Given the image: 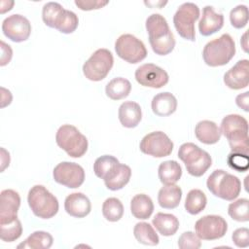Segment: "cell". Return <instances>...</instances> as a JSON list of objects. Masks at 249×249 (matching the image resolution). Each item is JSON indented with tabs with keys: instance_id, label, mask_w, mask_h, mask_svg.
<instances>
[{
	"instance_id": "6da1fadb",
	"label": "cell",
	"mask_w": 249,
	"mask_h": 249,
	"mask_svg": "<svg viewBox=\"0 0 249 249\" xmlns=\"http://www.w3.org/2000/svg\"><path fill=\"white\" fill-rule=\"evenodd\" d=\"M146 30L149 34L150 45L156 54L166 55L173 51L174 35L163 16L160 14L149 16L146 19Z\"/></svg>"
},
{
	"instance_id": "7a4b0ae2",
	"label": "cell",
	"mask_w": 249,
	"mask_h": 249,
	"mask_svg": "<svg viewBox=\"0 0 249 249\" xmlns=\"http://www.w3.org/2000/svg\"><path fill=\"white\" fill-rule=\"evenodd\" d=\"M221 133L228 139L231 152L248 155V122L238 114L224 117L221 123Z\"/></svg>"
},
{
	"instance_id": "3957f363",
	"label": "cell",
	"mask_w": 249,
	"mask_h": 249,
	"mask_svg": "<svg viewBox=\"0 0 249 249\" xmlns=\"http://www.w3.org/2000/svg\"><path fill=\"white\" fill-rule=\"evenodd\" d=\"M235 54V43L230 34H223L208 42L202 51L204 62L211 67L229 63Z\"/></svg>"
},
{
	"instance_id": "277c9868",
	"label": "cell",
	"mask_w": 249,
	"mask_h": 249,
	"mask_svg": "<svg viewBox=\"0 0 249 249\" xmlns=\"http://www.w3.org/2000/svg\"><path fill=\"white\" fill-rule=\"evenodd\" d=\"M206 186L215 196L225 200L235 199L241 192L240 180L223 169L214 170L207 178Z\"/></svg>"
},
{
	"instance_id": "5b68a950",
	"label": "cell",
	"mask_w": 249,
	"mask_h": 249,
	"mask_svg": "<svg viewBox=\"0 0 249 249\" xmlns=\"http://www.w3.org/2000/svg\"><path fill=\"white\" fill-rule=\"evenodd\" d=\"M27 202L33 214L41 219H51L58 212L57 198L43 185H35L29 190Z\"/></svg>"
},
{
	"instance_id": "8992f818",
	"label": "cell",
	"mask_w": 249,
	"mask_h": 249,
	"mask_svg": "<svg viewBox=\"0 0 249 249\" xmlns=\"http://www.w3.org/2000/svg\"><path fill=\"white\" fill-rule=\"evenodd\" d=\"M178 158L185 163L188 173L195 177L202 176L212 164L210 155L192 142L180 146Z\"/></svg>"
},
{
	"instance_id": "52a82bcc",
	"label": "cell",
	"mask_w": 249,
	"mask_h": 249,
	"mask_svg": "<svg viewBox=\"0 0 249 249\" xmlns=\"http://www.w3.org/2000/svg\"><path fill=\"white\" fill-rule=\"evenodd\" d=\"M55 141L71 158H81L88 150V139L72 124H62L56 131Z\"/></svg>"
},
{
	"instance_id": "ba28073f",
	"label": "cell",
	"mask_w": 249,
	"mask_h": 249,
	"mask_svg": "<svg viewBox=\"0 0 249 249\" xmlns=\"http://www.w3.org/2000/svg\"><path fill=\"white\" fill-rule=\"evenodd\" d=\"M199 18V8L196 4L186 2L179 6L174 17L173 23L178 34L189 41L196 40L195 22Z\"/></svg>"
},
{
	"instance_id": "9c48e42d",
	"label": "cell",
	"mask_w": 249,
	"mask_h": 249,
	"mask_svg": "<svg viewBox=\"0 0 249 249\" xmlns=\"http://www.w3.org/2000/svg\"><path fill=\"white\" fill-rule=\"evenodd\" d=\"M114 64L112 53L107 49L96 50L83 65L85 77L90 81L103 80L110 72Z\"/></svg>"
},
{
	"instance_id": "30bf717a",
	"label": "cell",
	"mask_w": 249,
	"mask_h": 249,
	"mask_svg": "<svg viewBox=\"0 0 249 249\" xmlns=\"http://www.w3.org/2000/svg\"><path fill=\"white\" fill-rule=\"evenodd\" d=\"M115 51L119 57L124 61L135 64L147 56L144 43L131 34H123L115 42Z\"/></svg>"
},
{
	"instance_id": "8fae6325",
	"label": "cell",
	"mask_w": 249,
	"mask_h": 249,
	"mask_svg": "<svg viewBox=\"0 0 249 249\" xmlns=\"http://www.w3.org/2000/svg\"><path fill=\"white\" fill-rule=\"evenodd\" d=\"M173 142L162 131H153L145 135L139 145L140 151L155 158L167 157L173 151Z\"/></svg>"
},
{
	"instance_id": "7c38bea8",
	"label": "cell",
	"mask_w": 249,
	"mask_h": 249,
	"mask_svg": "<svg viewBox=\"0 0 249 249\" xmlns=\"http://www.w3.org/2000/svg\"><path fill=\"white\" fill-rule=\"evenodd\" d=\"M195 231L196 234L202 240H215L226 234L228 224L219 215H206L196 222Z\"/></svg>"
},
{
	"instance_id": "4fadbf2b",
	"label": "cell",
	"mask_w": 249,
	"mask_h": 249,
	"mask_svg": "<svg viewBox=\"0 0 249 249\" xmlns=\"http://www.w3.org/2000/svg\"><path fill=\"white\" fill-rule=\"evenodd\" d=\"M53 176L56 183L70 189H76L85 181V170L76 162L62 161L53 168Z\"/></svg>"
},
{
	"instance_id": "5bb4252c",
	"label": "cell",
	"mask_w": 249,
	"mask_h": 249,
	"mask_svg": "<svg viewBox=\"0 0 249 249\" xmlns=\"http://www.w3.org/2000/svg\"><path fill=\"white\" fill-rule=\"evenodd\" d=\"M2 31L11 41L19 43L26 41L29 38L31 33V24L25 17L14 14L3 20Z\"/></svg>"
},
{
	"instance_id": "9a60e30c",
	"label": "cell",
	"mask_w": 249,
	"mask_h": 249,
	"mask_svg": "<svg viewBox=\"0 0 249 249\" xmlns=\"http://www.w3.org/2000/svg\"><path fill=\"white\" fill-rule=\"evenodd\" d=\"M135 80L143 87L160 89L164 87L169 80L165 70L153 63H145L135 71Z\"/></svg>"
},
{
	"instance_id": "2e32d148",
	"label": "cell",
	"mask_w": 249,
	"mask_h": 249,
	"mask_svg": "<svg viewBox=\"0 0 249 249\" xmlns=\"http://www.w3.org/2000/svg\"><path fill=\"white\" fill-rule=\"evenodd\" d=\"M19 206V195L11 189L3 190L0 194V224L10 223L16 220Z\"/></svg>"
},
{
	"instance_id": "e0dca14e",
	"label": "cell",
	"mask_w": 249,
	"mask_h": 249,
	"mask_svg": "<svg viewBox=\"0 0 249 249\" xmlns=\"http://www.w3.org/2000/svg\"><path fill=\"white\" fill-rule=\"evenodd\" d=\"M225 85L231 89H241L249 84V61L248 59L238 60L224 75Z\"/></svg>"
},
{
	"instance_id": "ac0fdd59",
	"label": "cell",
	"mask_w": 249,
	"mask_h": 249,
	"mask_svg": "<svg viewBox=\"0 0 249 249\" xmlns=\"http://www.w3.org/2000/svg\"><path fill=\"white\" fill-rule=\"evenodd\" d=\"M224 25V16L216 13L212 6H205L198 22L199 33L203 36H210L219 31Z\"/></svg>"
},
{
	"instance_id": "d6986e66",
	"label": "cell",
	"mask_w": 249,
	"mask_h": 249,
	"mask_svg": "<svg viewBox=\"0 0 249 249\" xmlns=\"http://www.w3.org/2000/svg\"><path fill=\"white\" fill-rule=\"evenodd\" d=\"M64 209L72 217L84 218L89 214L91 203L89 197L83 193H72L65 198Z\"/></svg>"
},
{
	"instance_id": "ffe728a7",
	"label": "cell",
	"mask_w": 249,
	"mask_h": 249,
	"mask_svg": "<svg viewBox=\"0 0 249 249\" xmlns=\"http://www.w3.org/2000/svg\"><path fill=\"white\" fill-rule=\"evenodd\" d=\"M118 116L123 126L133 128L138 125L142 119L141 107L134 101H124L119 107Z\"/></svg>"
},
{
	"instance_id": "44dd1931",
	"label": "cell",
	"mask_w": 249,
	"mask_h": 249,
	"mask_svg": "<svg viewBox=\"0 0 249 249\" xmlns=\"http://www.w3.org/2000/svg\"><path fill=\"white\" fill-rule=\"evenodd\" d=\"M195 134L198 141L206 145L217 143L222 135L219 126L214 122L208 120H203L196 124Z\"/></svg>"
},
{
	"instance_id": "7402d4cb",
	"label": "cell",
	"mask_w": 249,
	"mask_h": 249,
	"mask_svg": "<svg viewBox=\"0 0 249 249\" xmlns=\"http://www.w3.org/2000/svg\"><path fill=\"white\" fill-rule=\"evenodd\" d=\"M151 106L157 116L166 117L176 111L177 99L170 92H160L153 97Z\"/></svg>"
},
{
	"instance_id": "603a6c76",
	"label": "cell",
	"mask_w": 249,
	"mask_h": 249,
	"mask_svg": "<svg viewBox=\"0 0 249 249\" xmlns=\"http://www.w3.org/2000/svg\"><path fill=\"white\" fill-rule=\"evenodd\" d=\"M120 161L117 158L111 155H104L97 158L93 163L94 174L103 179L104 182L110 180L118 171L120 167Z\"/></svg>"
},
{
	"instance_id": "cb8c5ba5",
	"label": "cell",
	"mask_w": 249,
	"mask_h": 249,
	"mask_svg": "<svg viewBox=\"0 0 249 249\" xmlns=\"http://www.w3.org/2000/svg\"><path fill=\"white\" fill-rule=\"evenodd\" d=\"M182 198V190L177 185H164L158 194V202L165 209L176 208Z\"/></svg>"
},
{
	"instance_id": "d4e9b609",
	"label": "cell",
	"mask_w": 249,
	"mask_h": 249,
	"mask_svg": "<svg viewBox=\"0 0 249 249\" xmlns=\"http://www.w3.org/2000/svg\"><path fill=\"white\" fill-rule=\"evenodd\" d=\"M66 9L57 2H48L43 6L42 18L44 23L52 28L58 29L62 22Z\"/></svg>"
},
{
	"instance_id": "484cf974",
	"label": "cell",
	"mask_w": 249,
	"mask_h": 249,
	"mask_svg": "<svg viewBox=\"0 0 249 249\" xmlns=\"http://www.w3.org/2000/svg\"><path fill=\"white\" fill-rule=\"evenodd\" d=\"M153 226L163 236H171L179 229V220L173 214L159 212L153 218Z\"/></svg>"
},
{
	"instance_id": "4316f807",
	"label": "cell",
	"mask_w": 249,
	"mask_h": 249,
	"mask_svg": "<svg viewBox=\"0 0 249 249\" xmlns=\"http://www.w3.org/2000/svg\"><path fill=\"white\" fill-rule=\"evenodd\" d=\"M130 211L136 219H148L154 211L153 200L145 194L135 195L130 201Z\"/></svg>"
},
{
	"instance_id": "83f0119b",
	"label": "cell",
	"mask_w": 249,
	"mask_h": 249,
	"mask_svg": "<svg viewBox=\"0 0 249 249\" xmlns=\"http://www.w3.org/2000/svg\"><path fill=\"white\" fill-rule=\"evenodd\" d=\"M158 175L163 185H174L182 176L181 165L176 160H165L160 164Z\"/></svg>"
},
{
	"instance_id": "f1b7e54d",
	"label": "cell",
	"mask_w": 249,
	"mask_h": 249,
	"mask_svg": "<svg viewBox=\"0 0 249 249\" xmlns=\"http://www.w3.org/2000/svg\"><path fill=\"white\" fill-rule=\"evenodd\" d=\"M131 90L130 82L123 77H117L111 80L105 88L106 95L112 100H121L125 98Z\"/></svg>"
},
{
	"instance_id": "f546056e",
	"label": "cell",
	"mask_w": 249,
	"mask_h": 249,
	"mask_svg": "<svg viewBox=\"0 0 249 249\" xmlns=\"http://www.w3.org/2000/svg\"><path fill=\"white\" fill-rule=\"evenodd\" d=\"M53 238L51 233L44 231H37L31 233L23 242L18 245V248L28 249H49L53 245Z\"/></svg>"
},
{
	"instance_id": "4dcf8cb0",
	"label": "cell",
	"mask_w": 249,
	"mask_h": 249,
	"mask_svg": "<svg viewBox=\"0 0 249 249\" xmlns=\"http://www.w3.org/2000/svg\"><path fill=\"white\" fill-rule=\"evenodd\" d=\"M133 234L136 240L144 245L156 246L160 242L159 235L156 233L154 228L146 222L137 223L134 226Z\"/></svg>"
},
{
	"instance_id": "1f68e13d",
	"label": "cell",
	"mask_w": 249,
	"mask_h": 249,
	"mask_svg": "<svg viewBox=\"0 0 249 249\" xmlns=\"http://www.w3.org/2000/svg\"><path fill=\"white\" fill-rule=\"evenodd\" d=\"M207 198L205 194L198 189H193L188 193L186 196L185 209L188 213L196 215L205 208Z\"/></svg>"
},
{
	"instance_id": "d6a6232c",
	"label": "cell",
	"mask_w": 249,
	"mask_h": 249,
	"mask_svg": "<svg viewBox=\"0 0 249 249\" xmlns=\"http://www.w3.org/2000/svg\"><path fill=\"white\" fill-rule=\"evenodd\" d=\"M102 214L109 222H117L124 215V205L117 197H109L102 204Z\"/></svg>"
},
{
	"instance_id": "836d02e7",
	"label": "cell",
	"mask_w": 249,
	"mask_h": 249,
	"mask_svg": "<svg viewBox=\"0 0 249 249\" xmlns=\"http://www.w3.org/2000/svg\"><path fill=\"white\" fill-rule=\"evenodd\" d=\"M131 176V169L126 164H120L117 173L108 181H105V186L111 191H118L123 189L128 182Z\"/></svg>"
},
{
	"instance_id": "e575fe53",
	"label": "cell",
	"mask_w": 249,
	"mask_h": 249,
	"mask_svg": "<svg viewBox=\"0 0 249 249\" xmlns=\"http://www.w3.org/2000/svg\"><path fill=\"white\" fill-rule=\"evenodd\" d=\"M228 213L234 221L247 222L249 220V200L247 198L236 199L229 205Z\"/></svg>"
},
{
	"instance_id": "d590c367",
	"label": "cell",
	"mask_w": 249,
	"mask_h": 249,
	"mask_svg": "<svg viewBox=\"0 0 249 249\" xmlns=\"http://www.w3.org/2000/svg\"><path fill=\"white\" fill-rule=\"evenodd\" d=\"M22 233V226L17 218L13 222L0 224V237L3 241L13 242L20 237Z\"/></svg>"
},
{
	"instance_id": "8d00e7d4",
	"label": "cell",
	"mask_w": 249,
	"mask_h": 249,
	"mask_svg": "<svg viewBox=\"0 0 249 249\" xmlns=\"http://www.w3.org/2000/svg\"><path fill=\"white\" fill-rule=\"evenodd\" d=\"M230 20L234 28L240 29L248 22V8L245 5H237L230 13Z\"/></svg>"
},
{
	"instance_id": "74e56055",
	"label": "cell",
	"mask_w": 249,
	"mask_h": 249,
	"mask_svg": "<svg viewBox=\"0 0 249 249\" xmlns=\"http://www.w3.org/2000/svg\"><path fill=\"white\" fill-rule=\"evenodd\" d=\"M228 165L238 172L247 171L249 167V157L246 154L231 152L227 158Z\"/></svg>"
},
{
	"instance_id": "f35d334b",
	"label": "cell",
	"mask_w": 249,
	"mask_h": 249,
	"mask_svg": "<svg viewBox=\"0 0 249 249\" xmlns=\"http://www.w3.org/2000/svg\"><path fill=\"white\" fill-rule=\"evenodd\" d=\"M180 249H198L201 247L200 238L193 231H185L178 238Z\"/></svg>"
},
{
	"instance_id": "ab89813d",
	"label": "cell",
	"mask_w": 249,
	"mask_h": 249,
	"mask_svg": "<svg viewBox=\"0 0 249 249\" xmlns=\"http://www.w3.org/2000/svg\"><path fill=\"white\" fill-rule=\"evenodd\" d=\"M78 24H79V18L77 15L72 11L66 10L62 22L59 25L57 30L64 34H70L77 29Z\"/></svg>"
},
{
	"instance_id": "60d3db41",
	"label": "cell",
	"mask_w": 249,
	"mask_h": 249,
	"mask_svg": "<svg viewBox=\"0 0 249 249\" xmlns=\"http://www.w3.org/2000/svg\"><path fill=\"white\" fill-rule=\"evenodd\" d=\"M232 242L239 248H245L249 245V230L247 228L236 229L231 234Z\"/></svg>"
},
{
	"instance_id": "b9f144b4",
	"label": "cell",
	"mask_w": 249,
	"mask_h": 249,
	"mask_svg": "<svg viewBox=\"0 0 249 249\" xmlns=\"http://www.w3.org/2000/svg\"><path fill=\"white\" fill-rule=\"evenodd\" d=\"M109 1H102V0H75V5L83 11H90V10H97L105 5H107Z\"/></svg>"
},
{
	"instance_id": "7bdbcfd3",
	"label": "cell",
	"mask_w": 249,
	"mask_h": 249,
	"mask_svg": "<svg viewBox=\"0 0 249 249\" xmlns=\"http://www.w3.org/2000/svg\"><path fill=\"white\" fill-rule=\"evenodd\" d=\"M1 52H2V54H1L0 65L5 66L10 62L13 55V51L11 49V46L7 45L4 41H1Z\"/></svg>"
},
{
	"instance_id": "ee69618b",
	"label": "cell",
	"mask_w": 249,
	"mask_h": 249,
	"mask_svg": "<svg viewBox=\"0 0 249 249\" xmlns=\"http://www.w3.org/2000/svg\"><path fill=\"white\" fill-rule=\"evenodd\" d=\"M236 105L243 109L245 112L249 111V91H245L241 94H238L235 98Z\"/></svg>"
},
{
	"instance_id": "f6af8a7d",
	"label": "cell",
	"mask_w": 249,
	"mask_h": 249,
	"mask_svg": "<svg viewBox=\"0 0 249 249\" xmlns=\"http://www.w3.org/2000/svg\"><path fill=\"white\" fill-rule=\"evenodd\" d=\"M10 163V154L4 149L1 148V171H4V169L9 166Z\"/></svg>"
},
{
	"instance_id": "bcb514c9",
	"label": "cell",
	"mask_w": 249,
	"mask_h": 249,
	"mask_svg": "<svg viewBox=\"0 0 249 249\" xmlns=\"http://www.w3.org/2000/svg\"><path fill=\"white\" fill-rule=\"evenodd\" d=\"M1 91H2V105L1 107H5L7 105H9L12 101V94L10 92V90L6 89L5 88H1Z\"/></svg>"
},
{
	"instance_id": "7dc6e473",
	"label": "cell",
	"mask_w": 249,
	"mask_h": 249,
	"mask_svg": "<svg viewBox=\"0 0 249 249\" xmlns=\"http://www.w3.org/2000/svg\"><path fill=\"white\" fill-rule=\"evenodd\" d=\"M14 6V1H1V14L10 11Z\"/></svg>"
},
{
	"instance_id": "c3c4849f",
	"label": "cell",
	"mask_w": 249,
	"mask_h": 249,
	"mask_svg": "<svg viewBox=\"0 0 249 249\" xmlns=\"http://www.w3.org/2000/svg\"><path fill=\"white\" fill-rule=\"evenodd\" d=\"M240 43H241V46H242L244 52L247 53V52H248V49H247V47H248V45H247V32H245V33L243 34Z\"/></svg>"
}]
</instances>
